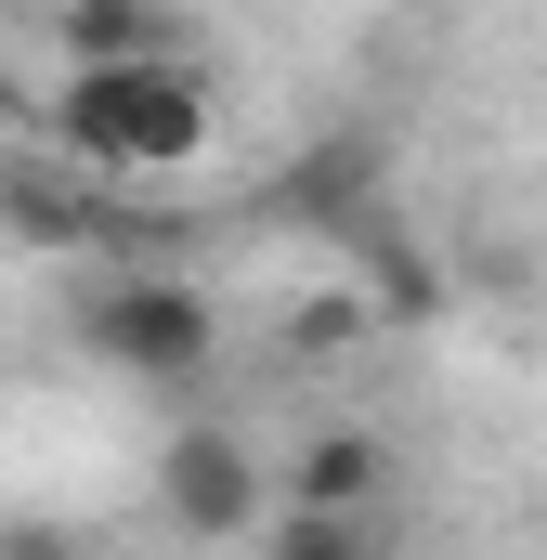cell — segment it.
Returning a JSON list of instances; mask_svg holds the SVG:
<instances>
[{"label": "cell", "mask_w": 547, "mask_h": 560, "mask_svg": "<svg viewBox=\"0 0 547 560\" xmlns=\"http://www.w3.org/2000/svg\"><path fill=\"white\" fill-rule=\"evenodd\" d=\"M0 183H13V131H0Z\"/></svg>", "instance_id": "10"}, {"label": "cell", "mask_w": 547, "mask_h": 560, "mask_svg": "<svg viewBox=\"0 0 547 560\" xmlns=\"http://www.w3.org/2000/svg\"><path fill=\"white\" fill-rule=\"evenodd\" d=\"M326 248H352V275H365V313H379V326H430V313H443V275L417 261V235L392 222V196H365Z\"/></svg>", "instance_id": "5"}, {"label": "cell", "mask_w": 547, "mask_h": 560, "mask_svg": "<svg viewBox=\"0 0 547 560\" xmlns=\"http://www.w3.org/2000/svg\"><path fill=\"white\" fill-rule=\"evenodd\" d=\"M261 522H274V560H365L392 535V509H313V495H287Z\"/></svg>", "instance_id": "8"}, {"label": "cell", "mask_w": 547, "mask_h": 560, "mask_svg": "<svg viewBox=\"0 0 547 560\" xmlns=\"http://www.w3.org/2000/svg\"><path fill=\"white\" fill-rule=\"evenodd\" d=\"M287 495H313V509H392V443L379 430H313L287 456Z\"/></svg>", "instance_id": "6"}, {"label": "cell", "mask_w": 547, "mask_h": 560, "mask_svg": "<svg viewBox=\"0 0 547 560\" xmlns=\"http://www.w3.org/2000/svg\"><path fill=\"white\" fill-rule=\"evenodd\" d=\"M66 66H118V52H183V0H66L53 13Z\"/></svg>", "instance_id": "7"}, {"label": "cell", "mask_w": 547, "mask_h": 560, "mask_svg": "<svg viewBox=\"0 0 547 560\" xmlns=\"http://www.w3.org/2000/svg\"><path fill=\"white\" fill-rule=\"evenodd\" d=\"M261 456L235 443V430H170L156 443V522L170 535H196V548H222V535H261Z\"/></svg>", "instance_id": "3"}, {"label": "cell", "mask_w": 547, "mask_h": 560, "mask_svg": "<svg viewBox=\"0 0 547 560\" xmlns=\"http://www.w3.org/2000/svg\"><path fill=\"white\" fill-rule=\"evenodd\" d=\"M53 156L79 170H196L209 156V79L183 52H118L53 79Z\"/></svg>", "instance_id": "1"}, {"label": "cell", "mask_w": 547, "mask_h": 560, "mask_svg": "<svg viewBox=\"0 0 547 560\" xmlns=\"http://www.w3.org/2000/svg\"><path fill=\"white\" fill-rule=\"evenodd\" d=\"M0 209H13L26 235H92V222H105V209H92V170H79V156H66V170H26V156H13Z\"/></svg>", "instance_id": "9"}, {"label": "cell", "mask_w": 547, "mask_h": 560, "mask_svg": "<svg viewBox=\"0 0 547 560\" xmlns=\"http://www.w3.org/2000/svg\"><path fill=\"white\" fill-rule=\"evenodd\" d=\"M79 352L92 365H118V378H209V352H222V313H209V287H183L170 261L156 275H105L79 300Z\"/></svg>", "instance_id": "2"}, {"label": "cell", "mask_w": 547, "mask_h": 560, "mask_svg": "<svg viewBox=\"0 0 547 560\" xmlns=\"http://www.w3.org/2000/svg\"><path fill=\"white\" fill-rule=\"evenodd\" d=\"M365 196H392V156H379V131H326V143H300V156L274 170L261 209L287 222V235H339Z\"/></svg>", "instance_id": "4"}]
</instances>
